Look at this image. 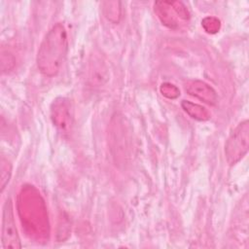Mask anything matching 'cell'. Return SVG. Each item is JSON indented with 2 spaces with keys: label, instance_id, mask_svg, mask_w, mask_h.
Instances as JSON below:
<instances>
[{
  "label": "cell",
  "instance_id": "1",
  "mask_svg": "<svg viewBox=\"0 0 249 249\" xmlns=\"http://www.w3.org/2000/svg\"><path fill=\"white\" fill-rule=\"evenodd\" d=\"M68 38L62 23L54 24L44 37L38 53L37 67L39 71L48 77L56 75L67 54Z\"/></svg>",
  "mask_w": 249,
  "mask_h": 249
},
{
  "label": "cell",
  "instance_id": "2",
  "mask_svg": "<svg viewBox=\"0 0 249 249\" xmlns=\"http://www.w3.org/2000/svg\"><path fill=\"white\" fill-rule=\"evenodd\" d=\"M249 148V123L241 122L229 136L225 145V154L230 164L239 161Z\"/></svg>",
  "mask_w": 249,
  "mask_h": 249
},
{
  "label": "cell",
  "instance_id": "3",
  "mask_svg": "<svg viewBox=\"0 0 249 249\" xmlns=\"http://www.w3.org/2000/svg\"><path fill=\"white\" fill-rule=\"evenodd\" d=\"M155 12L160 21L170 27L178 26V18H189V12L182 2L178 1H159L155 3Z\"/></svg>",
  "mask_w": 249,
  "mask_h": 249
},
{
  "label": "cell",
  "instance_id": "4",
  "mask_svg": "<svg viewBox=\"0 0 249 249\" xmlns=\"http://www.w3.org/2000/svg\"><path fill=\"white\" fill-rule=\"evenodd\" d=\"M1 241L3 248L18 249L21 247L20 240L16 227L13 206L11 199H7L3 206L2 214V229H1Z\"/></svg>",
  "mask_w": 249,
  "mask_h": 249
},
{
  "label": "cell",
  "instance_id": "5",
  "mask_svg": "<svg viewBox=\"0 0 249 249\" xmlns=\"http://www.w3.org/2000/svg\"><path fill=\"white\" fill-rule=\"evenodd\" d=\"M51 118L55 127L63 134L69 133L73 124V108L68 98L58 97L51 106Z\"/></svg>",
  "mask_w": 249,
  "mask_h": 249
},
{
  "label": "cell",
  "instance_id": "6",
  "mask_svg": "<svg viewBox=\"0 0 249 249\" xmlns=\"http://www.w3.org/2000/svg\"><path fill=\"white\" fill-rule=\"evenodd\" d=\"M185 90L192 96L197 99L213 105L217 101L216 91L206 83L199 80L189 81L185 85Z\"/></svg>",
  "mask_w": 249,
  "mask_h": 249
},
{
  "label": "cell",
  "instance_id": "7",
  "mask_svg": "<svg viewBox=\"0 0 249 249\" xmlns=\"http://www.w3.org/2000/svg\"><path fill=\"white\" fill-rule=\"evenodd\" d=\"M108 70L104 62L97 57H94L89 67V82L91 86L103 85L108 80Z\"/></svg>",
  "mask_w": 249,
  "mask_h": 249
},
{
  "label": "cell",
  "instance_id": "8",
  "mask_svg": "<svg viewBox=\"0 0 249 249\" xmlns=\"http://www.w3.org/2000/svg\"><path fill=\"white\" fill-rule=\"evenodd\" d=\"M181 105H182V108L185 110V112L196 120L207 121L210 119L211 115H210L209 111L206 108H204L198 104L193 103L191 101L183 100Z\"/></svg>",
  "mask_w": 249,
  "mask_h": 249
},
{
  "label": "cell",
  "instance_id": "9",
  "mask_svg": "<svg viewBox=\"0 0 249 249\" xmlns=\"http://www.w3.org/2000/svg\"><path fill=\"white\" fill-rule=\"evenodd\" d=\"M120 2H105L104 3V14L106 18L113 21L118 22L121 17Z\"/></svg>",
  "mask_w": 249,
  "mask_h": 249
},
{
  "label": "cell",
  "instance_id": "10",
  "mask_svg": "<svg viewBox=\"0 0 249 249\" xmlns=\"http://www.w3.org/2000/svg\"><path fill=\"white\" fill-rule=\"evenodd\" d=\"M12 173V166L10 162L4 158L0 160V176H1V192L4 191L6 185L10 181Z\"/></svg>",
  "mask_w": 249,
  "mask_h": 249
},
{
  "label": "cell",
  "instance_id": "11",
  "mask_svg": "<svg viewBox=\"0 0 249 249\" xmlns=\"http://www.w3.org/2000/svg\"><path fill=\"white\" fill-rule=\"evenodd\" d=\"M201 24H202L203 28L205 29V31L208 33H211V34L219 31V29L221 27L220 20L214 17H207V18H203L201 21Z\"/></svg>",
  "mask_w": 249,
  "mask_h": 249
},
{
  "label": "cell",
  "instance_id": "12",
  "mask_svg": "<svg viewBox=\"0 0 249 249\" xmlns=\"http://www.w3.org/2000/svg\"><path fill=\"white\" fill-rule=\"evenodd\" d=\"M160 92L162 93V95L170 99L176 98L180 95V91L178 88H176L174 85L169 83H164L160 86Z\"/></svg>",
  "mask_w": 249,
  "mask_h": 249
}]
</instances>
